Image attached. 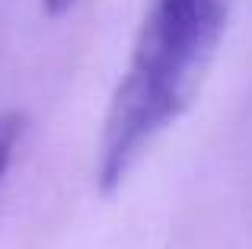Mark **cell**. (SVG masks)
<instances>
[{"label": "cell", "instance_id": "obj_1", "mask_svg": "<svg viewBox=\"0 0 252 249\" xmlns=\"http://www.w3.org/2000/svg\"><path fill=\"white\" fill-rule=\"evenodd\" d=\"M230 0H150L99 144V186L128 176L150 141L191 102L227 26Z\"/></svg>", "mask_w": 252, "mask_h": 249}, {"label": "cell", "instance_id": "obj_2", "mask_svg": "<svg viewBox=\"0 0 252 249\" xmlns=\"http://www.w3.org/2000/svg\"><path fill=\"white\" fill-rule=\"evenodd\" d=\"M77 0H45V13L48 16H58V13H64V10H70Z\"/></svg>", "mask_w": 252, "mask_h": 249}]
</instances>
